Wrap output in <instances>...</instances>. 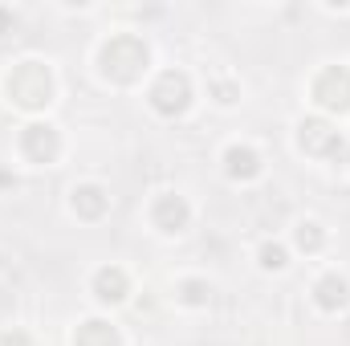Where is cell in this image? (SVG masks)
Segmentation results:
<instances>
[{"label": "cell", "instance_id": "cell-2", "mask_svg": "<svg viewBox=\"0 0 350 346\" xmlns=\"http://www.w3.org/2000/svg\"><path fill=\"white\" fill-rule=\"evenodd\" d=\"M8 94H12V102H16V106L37 110V106H45V102H49V94H53V78H49V70H45V66L25 62V66H16V70L8 74Z\"/></svg>", "mask_w": 350, "mask_h": 346}, {"label": "cell", "instance_id": "cell-8", "mask_svg": "<svg viewBox=\"0 0 350 346\" xmlns=\"http://www.w3.org/2000/svg\"><path fill=\"white\" fill-rule=\"evenodd\" d=\"M74 212H78V216H86V220H98V216L106 212V191H102V187H94V183L78 187V191H74Z\"/></svg>", "mask_w": 350, "mask_h": 346}, {"label": "cell", "instance_id": "cell-6", "mask_svg": "<svg viewBox=\"0 0 350 346\" xmlns=\"http://www.w3.org/2000/svg\"><path fill=\"white\" fill-rule=\"evenodd\" d=\"M297 143H301L310 155H338V151H342L338 131H330V127H326V122H318V118H306V122H301Z\"/></svg>", "mask_w": 350, "mask_h": 346}, {"label": "cell", "instance_id": "cell-15", "mask_svg": "<svg viewBox=\"0 0 350 346\" xmlns=\"http://www.w3.org/2000/svg\"><path fill=\"white\" fill-rule=\"evenodd\" d=\"M261 265L265 269H281V265H285V249H281V245H265L261 249Z\"/></svg>", "mask_w": 350, "mask_h": 346}, {"label": "cell", "instance_id": "cell-10", "mask_svg": "<svg viewBox=\"0 0 350 346\" xmlns=\"http://www.w3.org/2000/svg\"><path fill=\"white\" fill-rule=\"evenodd\" d=\"M94 289H98L102 302H118V297H126V273L122 269H102L94 277Z\"/></svg>", "mask_w": 350, "mask_h": 346}, {"label": "cell", "instance_id": "cell-17", "mask_svg": "<svg viewBox=\"0 0 350 346\" xmlns=\"http://www.w3.org/2000/svg\"><path fill=\"white\" fill-rule=\"evenodd\" d=\"M4 346H25V338H12V334H8V338H4Z\"/></svg>", "mask_w": 350, "mask_h": 346}, {"label": "cell", "instance_id": "cell-13", "mask_svg": "<svg viewBox=\"0 0 350 346\" xmlns=\"http://www.w3.org/2000/svg\"><path fill=\"white\" fill-rule=\"evenodd\" d=\"M297 245H301L306 253L322 249V228H318V224H301V228H297Z\"/></svg>", "mask_w": 350, "mask_h": 346}, {"label": "cell", "instance_id": "cell-7", "mask_svg": "<svg viewBox=\"0 0 350 346\" xmlns=\"http://www.w3.org/2000/svg\"><path fill=\"white\" fill-rule=\"evenodd\" d=\"M187 204L179 200V196H163L159 204H155V224L163 228V232H179L183 224H187Z\"/></svg>", "mask_w": 350, "mask_h": 346}, {"label": "cell", "instance_id": "cell-3", "mask_svg": "<svg viewBox=\"0 0 350 346\" xmlns=\"http://www.w3.org/2000/svg\"><path fill=\"white\" fill-rule=\"evenodd\" d=\"M314 102L326 106V110H350V70L347 66H330V70L318 74Z\"/></svg>", "mask_w": 350, "mask_h": 346}, {"label": "cell", "instance_id": "cell-1", "mask_svg": "<svg viewBox=\"0 0 350 346\" xmlns=\"http://www.w3.org/2000/svg\"><path fill=\"white\" fill-rule=\"evenodd\" d=\"M143 66H147V45L139 37H114L102 49V70L114 82H135L143 74Z\"/></svg>", "mask_w": 350, "mask_h": 346}, {"label": "cell", "instance_id": "cell-11", "mask_svg": "<svg viewBox=\"0 0 350 346\" xmlns=\"http://www.w3.org/2000/svg\"><path fill=\"white\" fill-rule=\"evenodd\" d=\"M74 346H118V334H114V326H106V322H86V326L74 334Z\"/></svg>", "mask_w": 350, "mask_h": 346}, {"label": "cell", "instance_id": "cell-4", "mask_svg": "<svg viewBox=\"0 0 350 346\" xmlns=\"http://www.w3.org/2000/svg\"><path fill=\"white\" fill-rule=\"evenodd\" d=\"M187 102H191V86H187V78L175 74V70L159 74V82L151 86V106H155L159 114H183Z\"/></svg>", "mask_w": 350, "mask_h": 346}, {"label": "cell", "instance_id": "cell-9", "mask_svg": "<svg viewBox=\"0 0 350 346\" xmlns=\"http://www.w3.org/2000/svg\"><path fill=\"white\" fill-rule=\"evenodd\" d=\"M224 163H228V175H232V179H253V175L261 172V159H257V151H249V147H232V151L224 155Z\"/></svg>", "mask_w": 350, "mask_h": 346}, {"label": "cell", "instance_id": "cell-16", "mask_svg": "<svg viewBox=\"0 0 350 346\" xmlns=\"http://www.w3.org/2000/svg\"><path fill=\"white\" fill-rule=\"evenodd\" d=\"M8 25H12V21H8V12L0 8V33H8Z\"/></svg>", "mask_w": 350, "mask_h": 346}, {"label": "cell", "instance_id": "cell-5", "mask_svg": "<svg viewBox=\"0 0 350 346\" xmlns=\"http://www.w3.org/2000/svg\"><path fill=\"white\" fill-rule=\"evenodd\" d=\"M21 151H25L29 163H53L57 151H62V139H57L53 127L33 122V127H25V135H21Z\"/></svg>", "mask_w": 350, "mask_h": 346}, {"label": "cell", "instance_id": "cell-14", "mask_svg": "<svg viewBox=\"0 0 350 346\" xmlns=\"http://www.w3.org/2000/svg\"><path fill=\"white\" fill-rule=\"evenodd\" d=\"M208 285L204 281H183V302H191V306H200V302H208Z\"/></svg>", "mask_w": 350, "mask_h": 346}, {"label": "cell", "instance_id": "cell-12", "mask_svg": "<svg viewBox=\"0 0 350 346\" xmlns=\"http://www.w3.org/2000/svg\"><path fill=\"white\" fill-rule=\"evenodd\" d=\"M318 306L322 310H338V306H347V281L342 277H322L318 281Z\"/></svg>", "mask_w": 350, "mask_h": 346}]
</instances>
